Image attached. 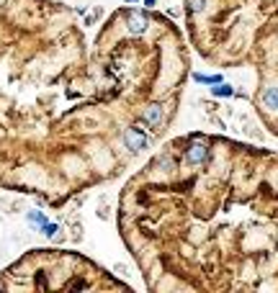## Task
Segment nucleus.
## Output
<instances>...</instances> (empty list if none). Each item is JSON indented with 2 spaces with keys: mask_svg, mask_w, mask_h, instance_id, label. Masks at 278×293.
<instances>
[{
  "mask_svg": "<svg viewBox=\"0 0 278 293\" xmlns=\"http://www.w3.org/2000/svg\"><path fill=\"white\" fill-rule=\"evenodd\" d=\"M124 8L88 52L70 8L0 0V188L52 206L119 172L165 126L178 41Z\"/></svg>",
  "mask_w": 278,
  "mask_h": 293,
  "instance_id": "1",
  "label": "nucleus"
},
{
  "mask_svg": "<svg viewBox=\"0 0 278 293\" xmlns=\"http://www.w3.org/2000/svg\"><path fill=\"white\" fill-rule=\"evenodd\" d=\"M234 142L219 177L211 137L157 152L121 190L119 229L147 288H278V190L232 185Z\"/></svg>",
  "mask_w": 278,
  "mask_h": 293,
  "instance_id": "2",
  "label": "nucleus"
},
{
  "mask_svg": "<svg viewBox=\"0 0 278 293\" xmlns=\"http://www.w3.org/2000/svg\"><path fill=\"white\" fill-rule=\"evenodd\" d=\"M124 288L77 252L34 250L0 273V290H109Z\"/></svg>",
  "mask_w": 278,
  "mask_h": 293,
  "instance_id": "3",
  "label": "nucleus"
},
{
  "mask_svg": "<svg viewBox=\"0 0 278 293\" xmlns=\"http://www.w3.org/2000/svg\"><path fill=\"white\" fill-rule=\"evenodd\" d=\"M263 108L278 111V85H270L263 90Z\"/></svg>",
  "mask_w": 278,
  "mask_h": 293,
  "instance_id": "4",
  "label": "nucleus"
}]
</instances>
